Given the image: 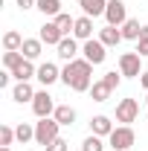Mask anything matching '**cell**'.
Returning <instances> with one entry per match:
<instances>
[{
	"instance_id": "obj_1",
	"label": "cell",
	"mask_w": 148,
	"mask_h": 151,
	"mask_svg": "<svg viewBox=\"0 0 148 151\" xmlns=\"http://www.w3.org/2000/svg\"><path fill=\"white\" fill-rule=\"evenodd\" d=\"M61 81L75 90V93H84L93 87V64L87 58H75V61H67V67L61 70Z\"/></svg>"
},
{
	"instance_id": "obj_2",
	"label": "cell",
	"mask_w": 148,
	"mask_h": 151,
	"mask_svg": "<svg viewBox=\"0 0 148 151\" xmlns=\"http://www.w3.org/2000/svg\"><path fill=\"white\" fill-rule=\"evenodd\" d=\"M58 131H61L58 119H55V116H47V119L35 122V142L47 148L50 142H55V139H58Z\"/></svg>"
},
{
	"instance_id": "obj_3",
	"label": "cell",
	"mask_w": 148,
	"mask_h": 151,
	"mask_svg": "<svg viewBox=\"0 0 148 151\" xmlns=\"http://www.w3.org/2000/svg\"><path fill=\"white\" fill-rule=\"evenodd\" d=\"M108 142H111V151H128L137 142V134H134L131 125H119V128H113V134L108 137Z\"/></svg>"
},
{
	"instance_id": "obj_4",
	"label": "cell",
	"mask_w": 148,
	"mask_h": 151,
	"mask_svg": "<svg viewBox=\"0 0 148 151\" xmlns=\"http://www.w3.org/2000/svg\"><path fill=\"white\" fill-rule=\"evenodd\" d=\"M119 73L125 78H139L142 76V55L139 52H122L119 55Z\"/></svg>"
},
{
	"instance_id": "obj_5",
	"label": "cell",
	"mask_w": 148,
	"mask_h": 151,
	"mask_svg": "<svg viewBox=\"0 0 148 151\" xmlns=\"http://www.w3.org/2000/svg\"><path fill=\"white\" fill-rule=\"evenodd\" d=\"M81 58H87L93 67H96V64H102V61L108 58V47H105L99 38H90V41L81 44Z\"/></svg>"
},
{
	"instance_id": "obj_6",
	"label": "cell",
	"mask_w": 148,
	"mask_h": 151,
	"mask_svg": "<svg viewBox=\"0 0 148 151\" xmlns=\"http://www.w3.org/2000/svg\"><path fill=\"white\" fill-rule=\"evenodd\" d=\"M32 111H35L38 119H47V116L55 113V102H52V96L47 93V87L35 93V99H32Z\"/></svg>"
},
{
	"instance_id": "obj_7",
	"label": "cell",
	"mask_w": 148,
	"mask_h": 151,
	"mask_svg": "<svg viewBox=\"0 0 148 151\" xmlns=\"http://www.w3.org/2000/svg\"><path fill=\"white\" fill-rule=\"evenodd\" d=\"M137 116H139L137 99H119V105H116V122L131 125V122H137Z\"/></svg>"
},
{
	"instance_id": "obj_8",
	"label": "cell",
	"mask_w": 148,
	"mask_h": 151,
	"mask_svg": "<svg viewBox=\"0 0 148 151\" xmlns=\"http://www.w3.org/2000/svg\"><path fill=\"white\" fill-rule=\"evenodd\" d=\"M105 20H108V26H122V23L128 20V6H125L122 0H108Z\"/></svg>"
},
{
	"instance_id": "obj_9",
	"label": "cell",
	"mask_w": 148,
	"mask_h": 151,
	"mask_svg": "<svg viewBox=\"0 0 148 151\" xmlns=\"http://www.w3.org/2000/svg\"><path fill=\"white\" fill-rule=\"evenodd\" d=\"M38 38H41V41H44L47 47H58V44H61V41H64L67 35H64V32L58 29V23H55V20H50V23H44V26H41Z\"/></svg>"
},
{
	"instance_id": "obj_10",
	"label": "cell",
	"mask_w": 148,
	"mask_h": 151,
	"mask_svg": "<svg viewBox=\"0 0 148 151\" xmlns=\"http://www.w3.org/2000/svg\"><path fill=\"white\" fill-rule=\"evenodd\" d=\"M35 78L44 84V87H50V84L61 81V70H58L52 61H47V64H41V67H38V76H35Z\"/></svg>"
},
{
	"instance_id": "obj_11",
	"label": "cell",
	"mask_w": 148,
	"mask_h": 151,
	"mask_svg": "<svg viewBox=\"0 0 148 151\" xmlns=\"http://www.w3.org/2000/svg\"><path fill=\"white\" fill-rule=\"evenodd\" d=\"M90 134H96V137H111V134H113L111 116H105V113L93 116V119H90Z\"/></svg>"
},
{
	"instance_id": "obj_12",
	"label": "cell",
	"mask_w": 148,
	"mask_h": 151,
	"mask_svg": "<svg viewBox=\"0 0 148 151\" xmlns=\"http://www.w3.org/2000/svg\"><path fill=\"white\" fill-rule=\"evenodd\" d=\"M55 50H58V58H64V61H75V58H78V41H75L73 35H67Z\"/></svg>"
},
{
	"instance_id": "obj_13",
	"label": "cell",
	"mask_w": 148,
	"mask_h": 151,
	"mask_svg": "<svg viewBox=\"0 0 148 151\" xmlns=\"http://www.w3.org/2000/svg\"><path fill=\"white\" fill-rule=\"evenodd\" d=\"M73 38H75V41H90V38H93V18H87V15L75 18V29H73Z\"/></svg>"
},
{
	"instance_id": "obj_14",
	"label": "cell",
	"mask_w": 148,
	"mask_h": 151,
	"mask_svg": "<svg viewBox=\"0 0 148 151\" xmlns=\"http://www.w3.org/2000/svg\"><path fill=\"white\" fill-rule=\"evenodd\" d=\"M20 52H23V58L35 61V58H41V52H44V41H41V38H23Z\"/></svg>"
},
{
	"instance_id": "obj_15",
	"label": "cell",
	"mask_w": 148,
	"mask_h": 151,
	"mask_svg": "<svg viewBox=\"0 0 148 151\" xmlns=\"http://www.w3.org/2000/svg\"><path fill=\"white\" fill-rule=\"evenodd\" d=\"M99 41L105 47H119L125 38H122V29L119 26H105V29H99Z\"/></svg>"
},
{
	"instance_id": "obj_16",
	"label": "cell",
	"mask_w": 148,
	"mask_h": 151,
	"mask_svg": "<svg viewBox=\"0 0 148 151\" xmlns=\"http://www.w3.org/2000/svg\"><path fill=\"white\" fill-rule=\"evenodd\" d=\"M78 6L87 18H102L105 9H108V0H78Z\"/></svg>"
},
{
	"instance_id": "obj_17",
	"label": "cell",
	"mask_w": 148,
	"mask_h": 151,
	"mask_svg": "<svg viewBox=\"0 0 148 151\" xmlns=\"http://www.w3.org/2000/svg\"><path fill=\"white\" fill-rule=\"evenodd\" d=\"M35 93H38V90H32V84H29V81H18V84L12 87V99H15L18 105L32 102V99H35Z\"/></svg>"
},
{
	"instance_id": "obj_18",
	"label": "cell",
	"mask_w": 148,
	"mask_h": 151,
	"mask_svg": "<svg viewBox=\"0 0 148 151\" xmlns=\"http://www.w3.org/2000/svg\"><path fill=\"white\" fill-rule=\"evenodd\" d=\"M38 76V70H35V64L29 61V58H23L18 67L12 70V78H18V81H29V78H35Z\"/></svg>"
},
{
	"instance_id": "obj_19",
	"label": "cell",
	"mask_w": 148,
	"mask_h": 151,
	"mask_svg": "<svg viewBox=\"0 0 148 151\" xmlns=\"http://www.w3.org/2000/svg\"><path fill=\"white\" fill-rule=\"evenodd\" d=\"M52 116L58 119V125H61V128H67V125H73V122H75V116H78V113H75V108H70V105H58Z\"/></svg>"
},
{
	"instance_id": "obj_20",
	"label": "cell",
	"mask_w": 148,
	"mask_h": 151,
	"mask_svg": "<svg viewBox=\"0 0 148 151\" xmlns=\"http://www.w3.org/2000/svg\"><path fill=\"white\" fill-rule=\"evenodd\" d=\"M119 29H122V38H125V41H139V35H142L139 20H134V18H128L122 26H119Z\"/></svg>"
},
{
	"instance_id": "obj_21",
	"label": "cell",
	"mask_w": 148,
	"mask_h": 151,
	"mask_svg": "<svg viewBox=\"0 0 148 151\" xmlns=\"http://www.w3.org/2000/svg\"><path fill=\"white\" fill-rule=\"evenodd\" d=\"M20 47H23V38H20V32L9 29V32L3 35V50H6V52H20Z\"/></svg>"
},
{
	"instance_id": "obj_22",
	"label": "cell",
	"mask_w": 148,
	"mask_h": 151,
	"mask_svg": "<svg viewBox=\"0 0 148 151\" xmlns=\"http://www.w3.org/2000/svg\"><path fill=\"white\" fill-rule=\"evenodd\" d=\"M35 9L41 15H47V18H58L61 15V0H38Z\"/></svg>"
},
{
	"instance_id": "obj_23",
	"label": "cell",
	"mask_w": 148,
	"mask_h": 151,
	"mask_svg": "<svg viewBox=\"0 0 148 151\" xmlns=\"http://www.w3.org/2000/svg\"><path fill=\"white\" fill-rule=\"evenodd\" d=\"M111 87L105 84V78H99V81H93V87H90V96H93V102H108L111 99Z\"/></svg>"
},
{
	"instance_id": "obj_24",
	"label": "cell",
	"mask_w": 148,
	"mask_h": 151,
	"mask_svg": "<svg viewBox=\"0 0 148 151\" xmlns=\"http://www.w3.org/2000/svg\"><path fill=\"white\" fill-rule=\"evenodd\" d=\"M15 137H18V142H29V139H35V125H29V122H20L18 128H15Z\"/></svg>"
},
{
	"instance_id": "obj_25",
	"label": "cell",
	"mask_w": 148,
	"mask_h": 151,
	"mask_svg": "<svg viewBox=\"0 0 148 151\" xmlns=\"http://www.w3.org/2000/svg\"><path fill=\"white\" fill-rule=\"evenodd\" d=\"M52 20L58 23V29H61L64 35H73V29H75V18H70L67 12H61V15H58V18H52Z\"/></svg>"
},
{
	"instance_id": "obj_26",
	"label": "cell",
	"mask_w": 148,
	"mask_h": 151,
	"mask_svg": "<svg viewBox=\"0 0 148 151\" xmlns=\"http://www.w3.org/2000/svg\"><path fill=\"white\" fill-rule=\"evenodd\" d=\"M15 139L18 137H15V128L12 125H0V148H9Z\"/></svg>"
},
{
	"instance_id": "obj_27",
	"label": "cell",
	"mask_w": 148,
	"mask_h": 151,
	"mask_svg": "<svg viewBox=\"0 0 148 151\" xmlns=\"http://www.w3.org/2000/svg\"><path fill=\"white\" fill-rule=\"evenodd\" d=\"M81 151H105V145H102V137H96V134L84 137V142H81Z\"/></svg>"
},
{
	"instance_id": "obj_28",
	"label": "cell",
	"mask_w": 148,
	"mask_h": 151,
	"mask_svg": "<svg viewBox=\"0 0 148 151\" xmlns=\"http://www.w3.org/2000/svg\"><path fill=\"white\" fill-rule=\"evenodd\" d=\"M20 61H23V52H3V67H6L9 73L18 67Z\"/></svg>"
},
{
	"instance_id": "obj_29",
	"label": "cell",
	"mask_w": 148,
	"mask_h": 151,
	"mask_svg": "<svg viewBox=\"0 0 148 151\" xmlns=\"http://www.w3.org/2000/svg\"><path fill=\"white\" fill-rule=\"evenodd\" d=\"M134 52H139L142 58L148 55V26H142V35H139V41H137V50H134Z\"/></svg>"
},
{
	"instance_id": "obj_30",
	"label": "cell",
	"mask_w": 148,
	"mask_h": 151,
	"mask_svg": "<svg viewBox=\"0 0 148 151\" xmlns=\"http://www.w3.org/2000/svg\"><path fill=\"white\" fill-rule=\"evenodd\" d=\"M102 78H105V84H108L111 90H116V87H119V81H122V73H105Z\"/></svg>"
},
{
	"instance_id": "obj_31",
	"label": "cell",
	"mask_w": 148,
	"mask_h": 151,
	"mask_svg": "<svg viewBox=\"0 0 148 151\" xmlns=\"http://www.w3.org/2000/svg\"><path fill=\"white\" fill-rule=\"evenodd\" d=\"M47 151H70V142H67V139H61V137H58L55 142H50V145H47Z\"/></svg>"
},
{
	"instance_id": "obj_32",
	"label": "cell",
	"mask_w": 148,
	"mask_h": 151,
	"mask_svg": "<svg viewBox=\"0 0 148 151\" xmlns=\"http://www.w3.org/2000/svg\"><path fill=\"white\" fill-rule=\"evenodd\" d=\"M15 3H18L23 12H26V9H32V6H38V0H15Z\"/></svg>"
},
{
	"instance_id": "obj_33",
	"label": "cell",
	"mask_w": 148,
	"mask_h": 151,
	"mask_svg": "<svg viewBox=\"0 0 148 151\" xmlns=\"http://www.w3.org/2000/svg\"><path fill=\"white\" fill-rule=\"evenodd\" d=\"M9 78H12V73H0V90L9 87Z\"/></svg>"
},
{
	"instance_id": "obj_34",
	"label": "cell",
	"mask_w": 148,
	"mask_h": 151,
	"mask_svg": "<svg viewBox=\"0 0 148 151\" xmlns=\"http://www.w3.org/2000/svg\"><path fill=\"white\" fill-rule=\"evenodd\" d=\"M139 84H142V87L148 90V70H142V76H139Z\"/></svg>"
},
{
	"instance_id": "obj_35",
	"label": "cell",
	"mask_w": 148,
	"mask_h": 151,
	"mask_svg": "<svg viewBox=\"0 0 148 151\" xmlns=\"http://www.w3.org/2000/svg\"><path fill=\"white\" fill-rule=\"evenodd\" d=\"M0 151H12V145H9V148H0Z\"/></svg>"
},
{
	"instance_id": "obj_36",
	"label": "cell",
	"mask_w": 148,
	"mask_h": 151,
	"mask_svg": "<svg viewBox=\"0 0 148 151\" xmlns=\"http://www.w3.org/2000/svg\"><path fill=\"white\" fill-rule=\"evenodd\" d=\"M145 105H148V99H145Z\"/></svg>"
},
{
	"instance_id": "obj_37",
	"label": "cell",
	"mask_w": 148,
	"mask_h": 151,
	"mask_svg": "<svg viewBox=\"0 0 148 151\" xmlns=\"http://www.w3.org/2000/svg\"><path fill=\"white\" fill-rule=\"evenodd\" d=\"M75 3H78V0H75Z\"/></svg>"
}]
</instances>
